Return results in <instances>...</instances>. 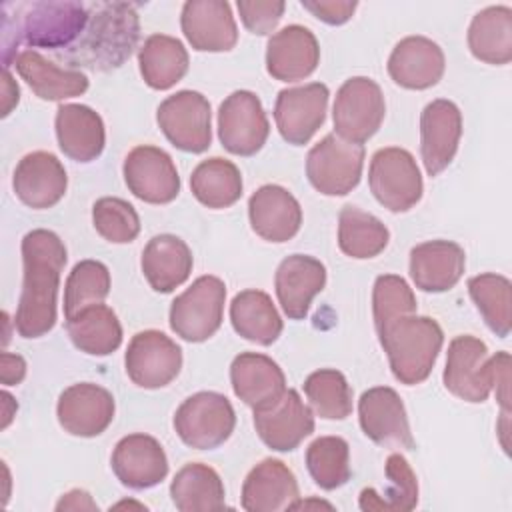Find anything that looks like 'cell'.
Segmentation results:
<instances>
[{
    "label": "cell",
    "mask_w": 512,
    "mask_h": 512,
    "mask_svg": "<svg viewBox=\"0 0 512 512\" xmlns=\"http://www.w3.org/2000/svg\"><path fill=\"white\" fill-rule=\"evenodd\" d=\"M226 286L216 276H200L170 306V328L186 342H204L222 324Z\"/></svg>",
    "instance_id": "8992f818"
},
{
    "label": "cell",
    "mask_w": 512,
    "mask_h": 512,
    "mask_svg": "<svg viewBox=\"0 0 512 512\" xmlns=\"http://www.w3.org/2000/svg\"><path fill=\"white\" fill-rule=\"evenodd\" d=\"M26 376V360L20 354L2 352L0 356V378L4 386H16Z\"/></svg>",
    "instance_id": "f907efd6"
},
{
    "label": "cell",
    "mask_w": 512,
    "mask_h": 512,
    "mask_svg": "<svg viewBox=\"0 0 512 512\" xmlns=\"http://www.w3.org/2000/svg\"><path fill=\"white\" fill-rule=\"evenodd\" d=\"M236 426L230 400L218 392H196L188 396L174 414V430L180 440L196 450L222 446Z\"/></svg>",
    "instance_id": "5b68a950"
},
{
    "label": "cell",
    "mask_w": 512,
    "mask_h": 512,
    "mask_svg": "<svg viewBox=\"0 0 512 512\" xmlns=\"http://www.w3.org/2000/svg\"><path fill=\"white\" fill-rule=\"evenodd\" d=\"M56 510H98V504L92 500V496L86 492V490H70L66 492L58 504H56Z\"/></svg>",
    "instance_id": "816d5d0a"
},
{
    "label": "cell",
    "mask_w": 512,
    "mask_h": 512,
    "mask_svg": "<svg viewBox=\"0 0 512 512\" xmlns=\"http://www.w3.org/2000/svg\"><path fill=\"white\" fill-rule=\"evenodd\" d=\"M494 368L496 358L488 356L486 344L476 336L460 334L448 344L442 380L450 394L478 404L486 402L492 392Z\"/></svg>",
    "instance_id": "30bf717a"
},
{
    "label": "cell",
    "mask_w": 512,
    "mask_h": 512,
    "mask_svg": "<svg viewBox=\"0 0 512 512\" xmlns=\"http://www.w3.org/2000/svg\"><path fill=\"white\" fill-rule=\"evenodd\" d=\"M416 306V296L402 276L382 274L376 278L372 290V312L376 330H380L398 316L416 314Z\"/></svg>",
    "instance_id": "bcb514c9"
},
{
    "label": "cell",
    "mask_w": 512,
    "mask_h": 512,
    "mask_svg": "<svg viewBox=\"0 0 512 512\" xmlns=\"http://www.w3.org/2000/svg\"><path fill=\"white\" fill-rule=\"evenodd\" d=\"M462 136V114L452 100H432L420 114V154L428 176L444 172L456 156Z\"/></svg>",
    "instance_id": "ac0fdd59"
},
{
    "label": "cell",
    "mask_w": 512,
    "mask_h": 512,
    "mask_svg": "<svg viewBox=\"0 0 512 512\" xmlns=\"http://www.w3.org/2000/svg\"><path fill=\"white\" fill-rule=\"evenodd\" d=\"M324 284V264L308 254H292L284 258L274 276L278 302L290 320H302L308 314L312 298L322 292Z\"/></svg>",
    "instance_id": "d4e9b609"
},
{
    "label": "cell",
    "mask_w": 512,
    "mask_h": 512,
    "mask_svg": "<svg viewBox=\"0 0 512 512\" xmlns=\"http://www.w3.org/2000/svg\"><path fill=\"white\" fill-rule=\"evenodd\" d=\"M156 122L164 136L182 152L200 154L212 142L210 102L196 90H180L160 102Z\"/></svg>",
    "instance_id": "8fae6325"
},
{
    "label": "cell",
    "mask_w": 512,
    "mask_h": 512,
    "mask_svg": "<svg viewBox=\"0 0 512 512\" xmlns=\"http://www.w3.org/2000/svg\"><path fill=\"white\" fill-rule=\"evenodd\" d=\"M302 8L326 24L340 26L352 18L358 4L350 0H302Z\"/></svg>",
    "instance_id": "c3c4849f"
},
{
    "label": "cell",
    "mask_w": 512,
    "mask_h": 512,
    "mask_svg": "<svg viewBox=\"0 0 512 512\" xmlns=\"http://www.w3.org/2000/svg\"><path fill=\"white\" fill-rule=\"evenodd\" d=\"M304 394L316 416L324 420H344L352 412V388L346 376L334 368L312 372L304 380Z\"/></svg>",
    "instance_id": "7bdbcfd3"
},
{
    "label": "cell",
    "mask_w": 512,
    "mask_h": 512,
    "mask_svg": "<svg viewBox=\"0 0 512 512\" xmlns=\"http://www.w3.org/2000/svg\"><path fill=\"white\" fill-rule=\"evenodd\" d=\"M270 124L260 98L250 90H236L218 110V138L236 156H254L268 140Z\"/></svg>",
    "instance_id": "7c38bea8"
},
{
    "label": "cell",
    "mask_w": 512,
    "mask_h": 512,
    "mask_svg": "<svg viewBox=\"0 0 512 512\" xmlns=\"http://www.w3.org/2000/svg\"><path fill=\"white\" fill-rule=\"evenodd\" d=\"M180 26L190 46L198 52H228L238 42L236 20L224 0L184 2Z\"/></svg>",
    "instance_id": "ffe728a7"
},
{
    "label": "cell",
    "mask_w": 512,
    "mask_h": 512,
    "mask_svg": "<svg viewBox=\"0 0 512 512\" xmlns=\"http://www.w3.org/2000/svg\"><path fill=\"white\" fill-rule=\"evenodd\" d=\"M328 98V86L322 82L280 90L274 104V120L280 136L294 146L308 144L326 120Z\"/></svg>",
    "instance_id": "5bb4252c"
},
{
    "label": "cell",
    "mask_w": 512,
    "mask_h": 512,
    "mask_svg": "<svg viewBox=\"0 0 512 512\" xmlns=\"http://www.w3.org/2000/svg\"><path fill=\"white\" fill-rule=\"evenodd\" d=\"M188 52L184 44L166 34H152L138 52V66L144 82L154 90H168L188 72Z\"/></svg>",
    "instance_id": "d590c367"
},
{
    "label": "cell",
    "mask_w": 512,
    "mask_h": 512,
    "mask_svg": "<svg viewBox=\"0 0 512 512\" xmlns=\"http://www.w3.org/2000/svg\"><path fill=\"white\" fill-rule=\"evenodd\" d=\"M368 184L374 198L390 212H406L422 198V176L414 156L398 146L374 152L368 170Z\"/></svg>",
    "instance_id": "52a82bcc"
},
{
    "label": "cell",
    "mask_w": 512,
    "mask_h": 512,
    "mask_svg": "<svg viewBox=\"0 0 512 512\" xmlns=\"http://www.w3.org/2000/svg\"><path fill=\"white\" fill-rule=\"evenodd\" d=\"M108 294V268L98 260H80L74 264L64 286V318L68 320L92 304H102Z\"/></svg>",
    "instance_id": "ee69618b"
},
{
    "label": "cell",
    "mask_w": 512,
    "mask_h": 512,
    "mask_svg": "<svg viewBox=\"0 0 512 512\" xmlns=\"http://www.w3.org/2000/svg\"><path fill=\"white\" fill-rule=\"evenodd\" d=\"M124 366L128 378L146 390L168 386L182 368L180 346L160 330H144L132 336Z\"/></svg>",
    "instance_id": "4fadbf2b"
},
{
    "label": "cell",
    "mask_w": 512,
    "mask_h": 512,
    "mask_svg": "<svg viewBox=\"0 0 512 512\" xmlns=\"http://www.w3.org/2000/svg\"><path fill=\"white\" fill-rule=\"evenodd\" d=\"M18 100H20V88L14 82L10 70L4 68V72H2V116H8L12 112V108L18 104Z\"/></svg>",
    "instance_id": "f5cc1de1"
},
{
    "label": "cell",
    "mask_w": 512,
    "mask_h": 512,
    "mask_svg": "<svg viewBox=\"0 0 512 512\" xmlns=\"http://www.w3.org/2000/svg\"><path fill=\"white\" fill-rule=\"evenodd\" d=\"M190 190L208 208H228L242 196V174L234 162L214 156L192 170Z\"/></svg>",
    "instance_id": "74e56055"
},
{
    "label": "cell",
    "mask_w": 512,
    "mask_h": 512,
    "mask_svg": "<svg viewBox=\"0 0 512 512\" xmlns=\"http://www.w3.org/2000/svg\"><path fill=\"white\" fill-rule=\"evenodd\" d=\"M14 194L22 204L34 210L52 208L58 204L68 188V176L62 162L44 150L26 154L14 168Z\"/></svg>",
    "instance_id": "44dd1931"
},
{
    "label": "cell",
    "mask_w": 512,
    "mask_h": 512,
    "mask_svg": "<svg viewBox=\"0 0 512 512\" xmlns=\"http://www.w3.org/2000/svg\"><path fill=\"white\" fill-rule=\"evenodd\" d=\"M388 488L378 494L374 488H364L360 492V508L364 512L384 510V512H408L418 504V480L412 472L408 460L402 454H390L386 460Z\"/></svg>",
    "instance_id": "ab89813d"
},
{
    "label": "cell",
    "mask_w": 512,
    "mask_h": 512,
    "mask_svg": "<svg viewBox=\"0 0 512 512\" xmlns=\"http://www.w3.org/2000/svg\"><path fill=\"white\" fill-rule=\"evenodd\" d=\"M66 246L52 230L36 228L22 238L24 282L14 326L22 338H40L56 324V296Z\"/></svg>",
    "instance_id": "6da1fadb"
},
{
    "label": "cell",
    "mask_w": 512,
    "mask_h": 512,
    "mask_svg": "<svg viewBox=\"0 0 512 512\" xmlns=\"http://www.w3.org/2000/svg\"><path fill=\"white\" fill-rule=\"evenodd\" d=\"M2 400H4V420H2V428H6V426L10 424V420H12V416H14V410H16V408L12 410L10 406H14L16 400H14L6 390L2 392Z\"/></svg>",
    "instance_id": "db71d44e"
},
{
    "label": "cell",
    "mask_w": 512,
    "mask_h": 512,
    "mask_svg": "<svg viewBox=\"0 0 512 512\" xmlns=\"http://www.w3.org/2000/svg\"><path fill=\"white\" fill-rule=\"evenodd\" d=\"M230 322L244 340L270 346L282 332V318L272 298L262 290H242L232 298Z\"/></svg>",
    "instance_id": "e575fe53"
},
{
    "label": "cell",
    "mask_w": 512,
    "mask_h": 512,
    "mask_svg": "<svg viewBox=\"0 0 512 512\" xmlns=\"http://www.w3.org/2000/svg\"><path fill=\"white\" fill-rule=\"evenodd\" d=\"M496 368H494V382L492 390L496 392V400L500 402L502 410L510 414V354L508 352H496Z\"/></svg>",
    "instance_id": "681fc988"
},
{
    "label": "cell",
    "mask_w": 512,
    "mask_h": 512,
    "mask_svg": "<svg viewBox=\"0 0 512 512\" xmlns=\"http://www.w3.org/2000/svg\"><path fill=\"white\" fill-rule=\"evenodd\" d=\"M170 496L180 512H210L226 506L222 478L202 462L182 466L170 484Z\"/></svg>",
    "instance_id": "836d02e7"
},
{
    "label": "cell",
    "mask_w": 512,
    "mask_h": 512,
    "mask_svg": "<svg viewBox=\"0 0 512 512\" xmlns=\"http://www.w3.org/2000/svg\"><path fill=\"white\" fill-rule=\"evenodd\" d=\"M124 182L142 202L168 204L180 192V176L168 152L158 146H136L124 158Z\"/></svg>",
    "instance_id": "9a60e30c"
},
{
    "label": "cell",
    "mask_w": 512,
    "mask_h": 512,
    "mask_svg": "<svg viewBox=\"0 0 512 512\" xmlns=\"http://www.w3.org/2000/svg\"><path fill=\"white\" fill-rule=\"evenodd\" d=\"M92 10L78 42L58 56L68 60L74 70L84 66L106 72L130 58L140 36V22L134 4L128 2L94 4Z\"/></svg>",
    "instance_id": "7a4b0ae2"
},
{
    "label": "cell",
    "mask_w": 512,
    "mask_h": 512,
    "mask_svg": "<svg viewBox=\"0 0 512 512\" xmlns=\"http://www.w3.org/2000/svg\"><path fill=\"white\" fill-rule=\"evenodd\" d=\"M110 464L116 478L132 490L152 488L168 474L166 452L162 444L148 434H128L120 438Z\"/></svg>",
    "instance_id": "7402d4cb"
},
{
    "label": "cell",
    "mask_w": 512,
    "mask_h": 512,
    "mask_svg": "<svg viewBox=\"0 0 512 512\" xmlns=\"http://www.w3.org/2000/svg\"><path fill=\"white\" fill-rule=\"evenodd\" d=\"M192 252L188 244L174 234H158L142 250V272L150 288L168 294L184 284L192 272Z\"/></svg>",
    "instance_id": "4dcf8cb0"
},
{
    "label": "cell",
    "mask_w": 512,
    "mask_h": 512,
    "mask_svg": "<svg viewBox=\"0 0 512 512\" xmlns=\"http://www.w3.org/2000/svg\"><path fill=\"white\" fill-rule=\"evenodd\" d=\"M390 240L388 228L370 212L358 206H344L338 214V246L356 260L378 256Z\"/></svg>",
    "instance_id": "f35d334b"
},
{
    "label": "cell",
    "mask_w": 512,
    "mask_h": 512,
    "mask_svg": "<svg viewBox=\"0 0 512 512\" xmlns=\"http://www.w3.org/2000/svg\"><path fill=\"white\" fill-rule=\"evenodd\" d=\"M56 138L64 156L76 162H92L104 150V122L90 106L60 104L56 110Z\"/></svg>",
    "instance_id": "f546056e"
},
{
    "label": "cell",
    "mask_w": 512,
    "mask_h": 512,
    "mask_svg": "<svg viewBox=\"0 0 512 512\" xmlns=\"http://www.w3.org/2000/svg\"><path fill=\"white\" fill-rule=\"evenodd\" d=\"M364 166V146L338 134H326L306 156V176L324 196H344L358 186Z\"/></svg>",
    "instance_id": "ba28073f"
},
{
    "label": "cell",
    "mask_w": 512,
    "mask_h": 512,
    "mask_svg": "<svg viewBox=\"0 0 512 512\" xmlns=\"http://www.w3.org/2000/svg\"><path fill=\"white\" fill-rule=\"evenodd\" d=\"M468 48L480 62L504 66L512 60V8L488 6L468 28Z\"/></svg>",
    "instance_id": "d6a6232c"
},
{
    "label": "cell",
    "mask_w": 512,
    "mask_h": 512,
    "mask_svg": "<svg viewBox=\"0 0 512 512\" xmlns=\"http://www.w3.org/2000/svg\"><path fill=\"white\" fill-rule=\"evenodd\" d=\"M14 46L26 40L30 46L60 50L84 32L90 8L82 2H24L16 6Z\"/></svg>",
    "instance_id": "277c9868"
},
{
    "label": "cell",
    "mask_w": 512,
    "mask_h": 512,
    "mask_svg": "<svg viewBox=\"0 0 512 512\" xmlns=\"http://www.w3.org/2000/svg\"><path fill=\"white\" fill-rule=\"evenodd\" d=\"M464 268V248L452 240H428L410 250V278L424 292L454 288Z\"/></svg>",
    "instance_id": "83f0119b"
},
{
    "label": "cell",
    "mask_w": 512,
    "mask_h": 512,
    "mask_svg": "<svg viewBox=\"0 0 512 512\" xmlns=\"http://www.w3.org/2000/svg\"><path fill=\"white\" fill-rule=\"evenodd\" d=\"M384 114V94L372 78L352 76L338 88L332 120L340 138L354 144L366 142L378 132Z\"/></svg>",
    "instance_id": "9c48e42d"
},
{
    "label": "cell",
    "mask_w": 512,
    "mask_h": 512,
    "mask_svg": "<svg viewBox=\"0 0 512 512\" xmlns=\"http://www.w3.org/2000/svg\"><path fill=\"white\" fill-rule=\"evenodd\" d=\"M298 498L294 472L276 458L258 462L242 484V508L248 512L290 510Z\"/></svg>",
    "instance_id": "f1b7e54d"
},
{
    "label": "cell",
    "mask_w": 512,
    "mask_h": 512,
    "mask_svg": "<svg viewBox=\"0 0 512 512\" xmlns=\"http://www.w3.org/2000/svg\"><path fill=\"white\" fill-rule=\"evenodd\" d=\"M306 468L322 490H336L350 478V446L340 436H320L306 448Z\"/></svg>",
    "instance_id": "b9f144b4"
},
{
    "label": "cell",
    "mask_w": 512,
    "mask_h": 512,
    "mask_svg": "<svg viewBox=\"0 0 512 512\" xmlns=\"http://www.w3.org/2000/svg\"><path fill=\"white\" fill-rule=\"evenodd\" d=\"M376 332L398 382L416 386L430 376L444 344V332L434 318L406 314Z\"/></svg>",
    "instance_id": "3957f363"
},
{
    "label": "cell",
    "mask_w": 512,
    "mask_h": 512,
    "mask_svg": "<svg viewBox=\"0 0 512 512\" xmlns=\"http://www.w3.org/2000/svg\"><path fill=\"white\" fill-rule=\"evenodd\" d=\"M468 292L486 326L506 338L512 328V284L506 276L486 272L468 280Z\"/></svg>",
    "instance_id": "60d3db41"
},
{
    "label": "cell",
    "mask_w": 512,
    "mask_h": 512,
    "mask_svg": "<svg viewBox=\"0 0 512 512\" xmlns=\"http://www.w3.org/2000/svg\"><path fill=\"white\" fill-rule=\"evenodd\" d=\"M252 230L268 242H288L302 226L298 200L278 184L260 186L248 200Z\"/></svg>",
    "instance_id": "4316f807"
},
{
    "label": "cell",
    "mask_w": 512,
    "mask_h": 512,
    "mask_svg": "<svg viewBox=\"0 0 512 512\" xmlns=\"http://www.w3.org/2000/svg\"><path fill=\"white\" fill-rule=\"evenodd\" d=\"M444 68L446 58L442 48L426 36L402 38L388 58L390 78L408 90L432 88L440 82Z\"/></svg>",
    "instance_id": "cb8c5ba5"
},
{
    "label": "cell",
    "mask_w": 512,
    "mask_h": 512,
    "mask_svg": "<svg viewBox=\"0 0 512 512\" xmlns=\"http://www.w3.org/2000/svg\"><path fill=\"white\" fill-rule=\"evenodd\" d=\"M16 72L42 100H66L88 90V76L74 68H60L36 50H22L14 56Z\"/></svg>",
    "instance_id": "1f68e13d"
},
{
    "label": "cell",
    "mask_w": 512,
    "mask_h": 512,
    "mask_svg": "<svg viewBox=\"0 0 512 512\" xmlns=\"http://www.w3.org/2000/svg\"><path fill=\"white\" fill-rule=\"evenodd\" d=\"M238 12H240V18L246 26V30H250L252 34H258V36H266L270 34L282 14H284V8L286 4L284 2H238L236 4Z\"/></svg>",
    "instance_id": "7dc6e473"
},
{
    "label": "cell",
    "mask_w": 512,
    "mask_h": 512,
    "mask_svg": "<svg viewBox=\"0 0 512 512\" xmlns=\"http://www.w3.org/2000/svg\"><path fill=\"white\" fill-rule=\"evenodd\" d=\"M92 224L96 232L112 244H128L140 232V218L134 206L114 196H106L94 202Z\"/></svg>",
    "instance_id": "f6af8a7d"
},
{
    "label": "cell",
    "mask_w": 512,
    "mask_h": 512,
    "mask_svg": "<svg viewBox=\"0 0 512 512\" xmlns=\"http://www.w3.org/2000/svg\"><path fill=\"white\" fill-rule=\"evenodd\" d=\"M358 420L362 432L376 444L392 448H414L408 416L402 398L390 386H374L358 400Z\"/></svg>",
    "instance_id": "2e32d148"
},
{
    "label": "cell",
    "mask_w": 512,
    "mask_h": 512,
    "mask_svg": "<svg viewBox=\"0 0 512 512\" xmlns=\"http://www.w3.org/2000/svg\"><path fill=\"white\" fill-rule=\"evenodd\" d=\"M260 440L276 452H292L314 432V414L296 390H286L280 400L254 412Z\"/></svg>",
    "instance_id": "d6986e66"
},
{
    "label": "cell",
    "mask_w": 512,
    "mask_h": 512,
    "mask_svg": "<svg viewBox=\"0 0 512 512\" xmlns=\"http://www.w3.org/2000/svg\"><path fill=\"white\" fill-rule=\"evenodd\" d=\"M320 62L316 36L300 24H290L270 36L266 46V70L280 82L308 78Z\"/></svg>",
    "instance_id": "603a6c76"
},
{
    "label": "cell",
    "mask_w": 512,
    "mask_h": 512,
    "mask_svg": "<svg viewBox=\"0 0 512 512\" xmlns=\"http://www.w3.org/2000/svg\"><path fill=\"white\" fill-rule=\"evenodd\" d=\"M230 382L234 394L254 412L272 406L286 392L282 368L258 352H242L232 360Z\"/></svg>",
    "instance_id": "484cf974"
},
{
    "label": "cell",
    "mask_w": 512,
    "mask_h": 512,
    "mask_svg": "<svg viewBox=\"0 0 512 512\" xmlns=\"http://www.w3.org/2000/svg\"><path fill=\"white\" fill-rule=\"evenodd\" d=\"M72 344L90 356H108L122 344V326L112 308L92 304L66 320Z\"/></svg>",
    "instance_id": "8d00e7d4"
},
{
    "label": "cell",
    "mask_w": 512,
    "mask_h": 512,
    "mask_svg": "<svg viewBox=\"0 0 512 512\" xmlns=\"http://www.w3.org/2000/svg\"><path fill=\"white\" fill-rule=\"evenodd\" d=\"M114 410V396L92 382L68 386L56 404V416L64 432L80 438L102 434L112 424Z\"/></svg>",
    "instance_id": "e0dca14e"
}]
</instances>
